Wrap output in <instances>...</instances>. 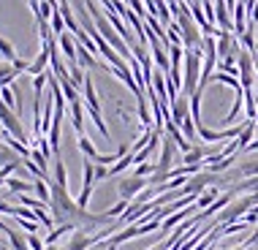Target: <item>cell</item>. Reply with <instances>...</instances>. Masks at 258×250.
Returning a JSON list of instances; mask_svg holds the SVG:
<instances>
[{"instance_id": "cell-1", "label": "cell", "mask_w": 258, "mask_h": 250, "mask_svg": "<svg viewBox=\"0 0 258 250\" xmlns=\"http://www.w3.org/2000/svg\"><path fill=\"white\" fill-rule=\"evenodd\" d=\"M49 193H52V199H49L52 210H49V215L54 218V223H57V226H71L74 231H87L90 234L93 228L111 223V218L106 212L93 215V212H87L85 207H79L71 196H68V188L57 185L54 179L49 182Z\"/></svg>"}, {"instance_id": "cell-2", "label": "cell", "mask_w": 258, "mask_h": 250, "mask_svg": "<svg viewBox=\"0 0 258 250\" xmlns=\"http://www.w3.org/2000/svg\"><path fill=\"white\" fill-rule=\"evenodd\" d=\"M201 54H204V46L201 49H185V76H182V95L190 98L199 90V79H201Z\"/></svg>"}, {"instance_id": "cell-3", "label": "cell", "mask_w": 258, "mask_h": 250, "mask_svg": "<svg viewBox=\"0 0 258 250\" xmlns=\"http://www.w3.org/2000/svg\"><path fill=\"white\" fill-rule=\"evenodd\" d=\"M236 68H239V85H242V90H253L258 85V79H255V60H253V54H250L247 49H242L239 54H236Z\"/></svg>"}, {"instance_id": "cell-4", "label": "cell", "mask_w": 258, "mask_h": 250, "mask_svg": "<svg viewBox=\"0 0 258 250\" xmlns=\"http://www.w3.org/2000/svg\"><path fill=\"white\" fill-rule=\"evenodd\" d=\"M255 204H258V193H255V196L239 199L236 204H228V210L218 215V226H231V223H236V218H242V215H245L247 210H253Z\"/></svg>"}, {"instance_id": "cell-5", "label": "cell", "mask_w": 258, "mask_h": 250, "mask_svg": "<svg viewBox=\"0 0 258 250\" xmlns=\"http://www.w3.org/2000/svg\"><path fill=\"white\" fill-rule=\"evenodd\" d=\"M0 128L3 131H9V134L17 139V142H22L27 144V134H25V128H22V122H19V117L14 109H9L6 103H0Z\"/></svg>"}, {"instance_id": "cell-6", "label": "cell", "mask_w": 258, "mask_h": 250, "mask_svg": "<svg viewBox=\"0 0 258 250\" xmlns=\"http://www.w3.org/2000/svg\"><path fill=\"white\" fill-rule=\"evenodd\" d=\"M218 182H220L218 174H212V171H199V174H193V177L185 182L182 196H201V193H204V188L218 185Z\"/></svg>"}, {"instance_id": "cell-7", "label": "cell", "mask_w": 258, "mask_h": 250, "mask_svg": "<svg viewBox=\"0 0 258 250\" xmlns=\"http://www.w3.org/2000/svg\"><path fill=\"white\" fill-rule=\"evenodd\" d=\"M147 188H150V177H136V174H131V177L120 179L117 193H120V199H125V201H134L139 193L147 191Z\"/></svg>"}, {"instance_id": "cell-8", "label": "cell", "mask_w": 258, "mask_h": 250, "mask_svg": "<svg viewBox=\"0 0 258 250\" xmlns=\"http://www.w3.org/2000/svg\"><path fill=\"white\" fill-rule=\"evenodd\" d=\"M187 117H190V98H187V95H177V98L171 101V122L179 128Z\"/></svg>"}, {"instance_id": "cell-9", "label": "cell", "mask_w": 258, "mask_h": 250, "mask_svg": "<svg viewBox=\"0 0 258 250\" xmlns=\"http://www.w3.org/2000/svg\"><path fill=\"white\" fill-rule=\"evenodd\" d=\"M49 60H52L49 44H44V49L38 52V57L30 62V68H27V74H30V76H41V74H46V66H49Z\"/></svg>"}, {"instance_id": "cell-10", "label": "cell", "mask_w": 258, "mask_h": 250, "mask_svg": "<svg viewBox=\"0 0 258 250\" xmlns=\"http://www.w3.org/2000/svg\"><path fill=\"white\" fill-rule=\"evenodd\" d=\"M57 46H60V52L66 54V60L74 66V62H76V46H79V44L74 41V33H68V30L62 33V36H60V41H57Z\"/></svg>"}, {"instance_id": "cell-11", "label": "cell", "mask_w": 258, "mask_h": 250, "mask_svg": "<svg viewBox=\"0 0 258 250\" xmlns=\"http://www.w3.org/2000/svg\"><path fill=\"white\" fill-rule=\"evenodd\" d=\"M76 44H79V41H76ZM76 62H79L82 68H101V62H98V57H95L93 52H87L85 46H76Z\"/></svg>"}, {"instance_id": "cell-12", "label": "cell", "mask_w": 258, "mask_h": 250, "mask_svg": "<svg viewBox=\"0 0 258 250\" xmlns=\"http://www.w3.org/2000/svg\"><path fill=\"white\" fill-rule=\"evenodd\" d=\"M253 139H255V122H253V120H247V122H245V131H242V134L236 136V144H239V150L245 152L250 144H253Z\"/></svg>"}, {"instance_id": "cell-13", "label": "cell", "mask_w": 258, "mask_h": 250, "mask_svg": "<svg viewBox=\"0 0 258 250\" xmlns=\"http://www.w3.org/2000/svg\"><path fill=\"white\" fill-rule=\"evenodd\" d=\"M71 114H74V131L76 134H85V106H82V98L71 103Z\"/></svg>"}, {"instance_id": "cell-14", "label": "cell", "mask_w": 258, "mask_h": 250, "mask_svg": "<svg viewBox=\"0 0 258 250\" xmlns=\"http://www.w3.org/2000/svg\"><path fill=\"white\" fill-rule=\"evenodd\" d=\"M22 161H25L22 155H17V152H14L6 142H0V169L9 166V163H22Z\"/></svg>"}, {"instance_id": "cell-15", "label": "cell", "mask_w": 258, "mask_h": 250, "mask_svg": "<svg viewBox=\"0 0 258 250\" xmlns=\"http://www.w3.org/2000/svg\"><path fill=\"white\" fill-rule=\"evenodd\" d=\"M76 144H79V150H82V155H85V158H87V161H93V163H95V161H98V155H101V152H98V150H95V144H93V142H90V139H87L85 134H82V136H79V142H76Z\"/></svg>"}, {"instance_id": "cell-16", "label": "cell", "mask_w": 258, "mask_h": 250, "mask_svg": "<svg viewBox=\"0 0 258 250\" xmlns=\"http://www.w3.org/2000/svg\"><path fill=\"white\" fill-rule=\"evenodd\" d=\"M212 82H220V85H228V87H234V93H242V85H239V76H231V74H212Z\"/></svg>"}, {"instance_id": "cell-17", "label": "cell", "mask_w": 258, "mask_h": 250, "mask_svg": "<svg viewBox=\"0 0 258 250\" xmlns=\"http://www.w3.org/2000/svg\"><path fill=\"white\" fill-rule=\"evenodd\" d=\"M17 71H14V66L11 62H0V87H9L14 79H17Z\"/></svg>"}, {"instance_id": "cell-18", "label": "cell", "mask_w": 258, "mask_h": 250, "mask_svg": "<svg viewBox=\"0 0 258 250\" xmlns=\"http://www.w3.org/2000/svg\"><path fill=\"white\" fill-rule=\"evenodd\" d=\"M218 196H220L218 188H209L207 193H201V196L196 199V207H199V210H207V207H212V201L218 199Z\"/></svg>"}, {"instance_id": "cell-19", "label": "cell", "mask_w": 258, "mask_h": 250, "mask_svg": "<svg viewBox=\"0 0 258 250\" xmlns=\"http://www.w3.org/2000/svg\"><path fill=\"white\" fill-rule=\"evenodd\" d=\"M33 191H36V199H38V201L49 204V199H52V193H49V182H44V179H36V182H33Z\"/></svg>"}, {"instance_id": "cell-20", "label": "cell", "mask_w": 258, "mask_h": 250, "mask_svg": "<svg viewBox=\"0 0 258 250\" xmlns=\"http://www.w3.org/2000/svg\"><path fill=\"white\" fill-rule=\"evenodd\" d=\"M49 25H52V33H54V36H62V33L68 30V27H66V19H62V14H60V9H57V11L52 14Z\"/></svg>"}, {"instance_id": "cell-21", "label": "cell", "mask_w": 258, "mask_h": 250, "mask_svg": "<svg viewBox=\"0 0 258 250\" xmlns=\"http://www.w3.org/2000/svg\"><path fill=\"white\" fill-rule=\"evenodd\" d=\"M54 182L62 185V188H68V174H66V163L60 161V155H57V161H54Z\"/></svg>"}, {"instance_id": "cell-22", "label": "cell", "mask_w": 258, "mask_h": 250, "mask_svg": "<svg viewBox=\"0 0 258 250\" xmlns=\"http://www.w3.org/2000/svg\"><path fill=\"white\" fill-rule=\"evenodd\" d=\"M6 188H9L11 193H27V191H33V185L22 182V179H14V177L6 179Z\"/></svg>"}, {"instance_id": "cell-23", "label": "cell", "mask_w": 258, "mask_h": 250, "mask_svg": "<svg viewBox=\"0 0 258 250\" xmlns=\"http://www.w3.org/2000/svg\"><path fill=\"white\" fill-rule=\"evenodd\" d=\"M0 57H6V62H14V60H17V52H14V46H11L3 36H0Z\"/></svg>"}, {"instance_id": "cell-24", "label": "cell", "mask_w": 258, "mask_h": 250, "mask_svg": "<svg viewBox=\"0 0 258 250\" xmlns=\"http://www.w3.org/2000/svg\"><path fill=\"white\" fill-rule=\"evenodd\" d=\"M128 207H131V201H125V199H120V201H117L114 207H111V210H106V215H109L111 220H114V218H122V212L128 210Z\"/></svg>"}, {"instance_id": "cell-25", "label": "cell", "mask_w": 258, "mask_h": 250, "mask_svg": "<svg viewBox=\"0 0 258 250\" xmlns=\"http://www.w3.org/2000/svg\"><path fill=\"white\" fill-rule=\"evenodd\" d=\"M9 239H11V247L14 250H30V247H27V239H22L17 231H14V228H9Z\"/></svg>"}, {"instance_id": "cell-26", "label": "cell", "mask_w": 258, "mask_h": 250, "mask_svg": "<svg viewBox=\"0 0 258 250\" xmlns=\"http://www.w3.org/2000/svg\"><path fill=\"white\" fill-rule=\"evenodd\" d=\"M17 226H22L27 234H36V231H41V223H38V220H25V218H17Z\"/></svg>"}, {"instance_id": "cell-27", "label": "cell", "mask_w": 258, "mask_h": 250, "mask_svg": "<svg viewBox=\"0 0 258 250\" xmlns=\"http://www.w3.org/2000/svg\"><path fill=\"white\" fill-rule=\"evenodd\" d=\"M19 201H22L25 207H30V210H41V207H46L44 201H38V199H30L27 193H19Z\"/></svg>"}, {"instance_id": "cell-28", "label": "cell", "mask_w": 258, "mask_h": 250, "mask_svg": "<svg viewBox=\"0 0 258 250\" xmlns=\"http://www.w3.org/2000/svg\"><path fill=\"white\" fill-rule=\"evenodd\" d=\"M134 174L136 177H152V174H155V163H142V166H136V171H134Z\"/></svg>"}, {"instance_id": "cell-29", "label": "cell", "mask_w": 258, "mask_h": 250, "mask_svg": "<svg viewBox=\"0 0 258 250\" xmlns=\"http://www.w3.org/2000/svg\"><path fill=\"white\" fill-rule=\"evenodd\" d=\"M11 66H14V71H17V74H25L27 68H30V62H27V60H22V57H17V60L11 62Z\"/></svg>"}, {"instance_id": "cell-30", "label": "cell", "mask_w": 258, "mask_h": 250, "mask_svg": "<svg viewBox=\"0 0 258 250\" xmlns=\"http://www.w3.org/2000/svg\"><path fill=\"white\" fill-rule=\"evenodd\" d=\"M27 247L30 250H44V242H41L36 234H30V237H27Z\"/></svg>"}, {"instance_id": "cell-31", "label": "cell", "mask_w": 258, "mask_h": 250, "mask_svg": "<svg viewBox=\"0 0 258 250\" xmlns=\"http://www.w3.org/2000/svg\"><path fill=\"white\" fill-rule=\"evenodd\" d=\"M106 177H109V166H95V182H101Z\"/></svg>"}, {"instance_id": "cell-32", "label": "cell", "mask_w": 258, "mask_h": 250, "mask_svg": "<svg viewBox=\"0 0 258 250\" xmlns=\"http://www.w3.org/2000/svg\"><path fill=\"white\" fill-rule=\"evenodd\" d=\"M253 245H258V228H255L253 234H250V239L245 242V247H253Z\"/></svg>"}, {"instance_id": "cell-33", "label": "cell", "mask_w": 258, "mask_h": 250, "mask_svg": "<svg viewBox=\"0 0 258 250\" xmlns=\"http://www.w3.org/2000/svg\"><path fill=\"white\" fill-rule=\"evenodd\" d=\"M0 231H6V234H9V226H6L3 220H0Z\"/></svg>"}, {"instance_id": "cell-34", "label": "cell", "mask_w": 258, "mask_h": 250, "mask_svg": "<svg viewBox=\"0 0 258 250\" xmlns=\"http://www.w3.org/2000/svg\"><path fill=\"white\" fill-rule=\"evenodd\" d=\"M250 215H255V220H258V204L253 207V210H250Z\"/></svg>"}, {"instance_id": "cell-35", "label": "cell", "mask_w": 258, "mask_h": 250, "mask_svg": "<svg viewBox=\"0 0 258 250\" xmlns=\"http://www.w3.org/2000/svg\"><path fill=\"white\" fill-rule=\"evenodd\" d=\"M253 93H255V101H258V85H255V87H253Z\"/></svg>"}, {"instance_id": "cell-36", "label": "cell", "mask_w": 258, "mask_h": 250, "mask_svg": "<svg viewBox=\"0 0 258 250\" xmlns=\"http://www.w3.org/2000/svg\"><path fill=\"white\" fill-rule=\"evenodd\" d=\"M3 185H6V179H3V177H0V188H3Z\"/></svg>"}, {"instance_id": "cell-37", "label": "cell", "mask_w": 258, "mask_h": 250, "mask_svg": "<svg viewBox=\"0 0 258 250\" xmlns=\"http://www.w3.org/2000/svg\"><path fill=\"white\" fill-rule=\"evenodd\" d=\"M0 250H6V245H3V239H0Z\"/></svg>"}]
</instances>
